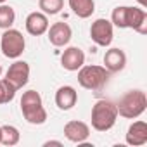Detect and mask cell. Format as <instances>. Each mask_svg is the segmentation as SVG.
I'll return each mask as SVG.
<instances>
[{"instance_id": "1", "label": "cell", "mask_w": 147, "mask_h": 147, "mask_svg": "<svg viewBox=\"0 0 147 147\" xmlns=\"http://www.w3.org/2000/svg\"><path fill=\"white\" fill-rule=\"evenodd\" d=\"M111 23L116 28H130L140 35L147 33V12L142 7H128L119 5L111 14Z\"/></svg>"}, {"instance_id": "2", "label": "cell", "mask_w": 147, "mask_h": 147, "mask_svg": "<svg viewBox=\"0 0 147 147\" xmlns=\"http://www.w3.org/2000/svg\"><path fill=\"white\" fill-rule=\"evenodd\" d=\"M118 109V116H123L126 119H135L140 114H144V111L147 109V95L144 90H130L126 92L119 102L116 104Z\"/></svg>"}, {"instance_id": "3", "label": "cell", "mask_w": 147, "mask_h": 147, "mask_svg": "<svg viewBox=\"0 0 147 147\" xmlns=\"http://www.w3.org/2000/svg\"><path fill=\"white\" fill-rule=\"evenodd\" d=\"M21 111L30 125H43L47 121V111L42 102V95L36 90H26L21 97Z\"/></svg>"}, {"instance_id": "4", "label": "cell", "mask_w": 147, "mask_h": 147, "mask_svg": "<svg viewBox=\"0 0 147 147\" xmlns=\"http://www.w3.org/2000/svg\"><path fill=\"white\" fill-rule=\"evenodd\" d=\"M118 109L111 100H97L92 107V128L97 131H107L116 125Z\"/></svg>"}, {"instance_id": "5", "label": "cell", "mask_w": 147, "mask_h": 147, "mask_svg": "<svg viewBox=\"0 0 147 147\" xmlns=\"http://www.w3.org/2000/svg\"><path fill=\"white\" fill-rule=\"evenodd\" d=\"M111 73L104 66H82L78 69V83L87 90H100L109 82Z\"/></svg>"}, {"instance_id": "6", "label": "cell", "mask_w": 147, "mask_h": 147, "mask_svg": "<svg viewBox=\"0 0 147 147\" xmlns=\"http://www.w3.org/2000/svg\"><path fill=\"white\" fill-rule=\"evenodd\" d=\"M0 49L7 59H18L26 49V40L19 30L7 28L0 38Z\"/></svg>"}, {"instance_id": "7", "label": "cell", "mask_w": 147, "mask_h": 147, "mask_svg": "<svg viewBox=\"0 0 147 147\" xmlns=\"http://www.w3.org/2000/svg\"><path fill=\"white\" fill-rule=\"evenodd\" d=\"M90 38L99 47H109L114 38V26L109 19L99 18L90 26Z\"/></svg>"}, {"instance_id": "8", "label": "cell", "mask_w": 147, "mask_h": 147, "mask_svg": "<svg viewBox=\"0 0 147 147\" xmlns=\"http://www.w3.org/2000/svg\"><path fill=\"white\" fill-rule=\"evenodd\" d=\"M5 80L16 90L23 88L30 82V64L26 61H16L14 64L9 66V69L5 73Z\"/></svg>"}, {"instance_id": "9", "label": "cell", "mask_w": 147, "mask_h": 147, "mask_svg": "<svg viewBox=\"0 0 147 147\" xmlns=\"http://www.w3.org/2000/svg\"><path fill=\"white\" fill-rule=\"evenodd\" d=\"M49 33V42L54 45V47H64L69 43L71 36H73V30L67 23L64 21H59V23H54L52 26H49L47 30Z\"/></svg>"}, {"instance_id": "10", "label": "cell", "mask_w": 147, "mask_h": 147, "mask_svg": "<svg viewBox=\"0 0 147 147\" xmlns=\"http://www.w3.org/2000/svg\"><path fill=\"white\" fill-rule=\"evenodd\" d=\"M64 137L75 144H82L90 137V126L83 121H67L64 125Z\"/></svg>"}, {"instance_id": "11", "label": "cell", "mask_w": 147, "mask_h": 147, "mask_svg": "<svg viewBox=\"0 0 147 147\" xmlns=\"http://www.w3.org/2000/svg\"><path fill=\"white\" fill-rule=\"evenodd\" d=\"M61 64L67 71H78L85 64V54L80 47H67L61 55Z\"/></svg>"}, {"instance_id": "12", "label": "cell", "mask_w": 147, "mask_h": 147, "mask_svg": "<svg viewBox=\"0 0 147 147\" xmlns=\"http://www.w3.org/2000/svg\"><path fill=\"white\" fill-rule=\"evenodd\" d=\"M78 100V92L75 90V87L71 85H62L57 88L55 92V106L61 111H69L76 106Z\"/></svg>"}, {"instance_id": "13", "label": "cell", "mask_w": 147, "mask_h": 147, "mask_svg": "<svg viewBox=\"0 0 147 147\" xmlns=\"http://www.w3.org/2000/svg\"><path fill=\"white\" fill-rule=\"evenodd\" d=\"M24 24H26V31L30 35H33V36H40V35L47 33V30L50 26L49 24V18L43 12H31V14H28Z\"/></svg>"}, {"instance_id": "14", "label": "cell", "mask_w": 147, "mask_h": 147, "mask_svg": "<svg viewBox=\"0 0 147 147\" xmlns=\"http://www.w3.org/2000/svg\"><path fill=\"white\" fill-rule=\"evenodd\" d=\"M126 66V54L121 49H109L104 54V67L109 73H118Z\"/></svg>"}, {"instance_id": "15", "label": "cell", "mask_w": 147, "mask_h": 147, "mask_svg": "<svg viewBox=\"0 0 147 147\" xmlns=\"http://www.w3.org/2000/svg\"><path fill=\"white\" fill-rule=\"evenodd\" d=\"M125 138H126L128 145H133V147L144 145L147 142V123L145 121H133L128 126V131H126Z\"/></svg>"}, {"instance_id": "16", "label": "cell", "mask_w": 147, "mask_h": 147, "mask_svg": "<svg viewBox=\"0 0 147 147\" xmlns=\"http://www.w3.org/2000/svg\"><path fill=\"white\" fill-rule=\"evenodd\" d=\"M67 4L73 11V14H76L80 19H87L94 14L95 11V2L94 0H67Z\"/></svg>"}, {"instance_id": "17", "label": "cell", "mask_w": 147, "mask_h": 147, "mask_svg": "<svg viewBox=\"0 0 147 147\" xmlns=\"http://www.w3.org/2000/svg\"><path fill=\"white\" fill-rule=\"evenodd\" d=\"M21 140V133L16 126L12 125H4L2 126V138H0V144H4V145H18Z\"/></svg>"}, {"instance_id": "18", "label": "cell", "mask_w": 147, "mask_h": 147, "mask_svg": "<svg viewBox=\"0 0 147 147\" xmlns=\"http://www.w3.org/2000/svg\"><path fill=\"white\" fill-rule=\"evenodd\" d=\"M16 21V12L11 5H5V4H0V28L2 30H7V28H12Z\"/></svg>"}, {"instance_id": "19", "label": "cell", "mask_w": 147, "mask_h": 147, "mask_svg": "<svg viewBox=\"0 0 147 147\" xmlns=\"http://www.w3.org/2000/svg\"><path fill=\"white\" fill-rule=\"evenodd\" d=\"M38 7L42 9L43 14L47 16H55L62 11L64 7V0H40L38 2Z\"/></svg>"}, {"instance_id": "20", "label": "cell", "mask_w": 147, "mask_h": 147, "mask_svg": "<svg viewBox=\"0 0 147 147\" xmlns=\"http://www.w3.org/2000/svg\"><path fill=\"white\" fill-rule=\"evenodd\" d=\"M16 92H18V90H16L5 78L0 80V104L11 102V100L16 97Z\"/></svg>"}, {"instance_id": "21", "label": "cell", "mask_w": 147, "mask_h": 147, "mask_svg": "<svg viewBox=\"0 0 147 147\" xmlns=\"http://www.w3.org/2000/svg\"><path fill=\"white\" fill-rule=\"evenodd\" d=\"M43 145H45V147H50V145H57V147H61L62 142H59V140H49V142H45Z\"/></svg>"}, {"instance_id": "22", "label": "cell", "mask_w": 147, "mask_h": 147, "mask_svg": "<svg viewBox=\"0 0 147 147\" xmlns=\"http://www.w3.org/2000/svg\"><path fill=\"white\" fill-rule=\"evenodd\" d=\"M137 2H138V5L142 9H147V0H137Z\"/></svg>"}, {"instance_id": "23", "label": "cell", "mask_w": 147, "mask_h": 147, "mask_svg": "<svg viewBox=\"0 0 147 147\" xmlns=\"http://www.w3.org/2000/svg\"><path fill=\"white\" fill-rule=\"evenodd\" d=\"M0 138H2V126H0Z\"/></svg>"}, {"instance_id": "24", "label": "cell", "mask_w": 147, "mask_h": 147, "mask_svg": "<svg viewBox=\"0 0 147 147\" xmlns=\"http://www.w3.org/2000/svg\"><path fill=\"white\" fill-rule=\"evenodd\" d=\"M0 76H2V66H0Z\"/></svg>"}, {"instance_id": "25", "label": "cell", "mask_w": 147, "mask_h": 147, "mask_svg": "<svg viewBox=\"0 0 147 147\" xmlns=\"http://www.w3.org/2000/svg\"><path fill=\"white\" fill-rule=\"evenodd\" d=\"M0 4H5V0H0Z\"/></svg>"}]
</instances>
